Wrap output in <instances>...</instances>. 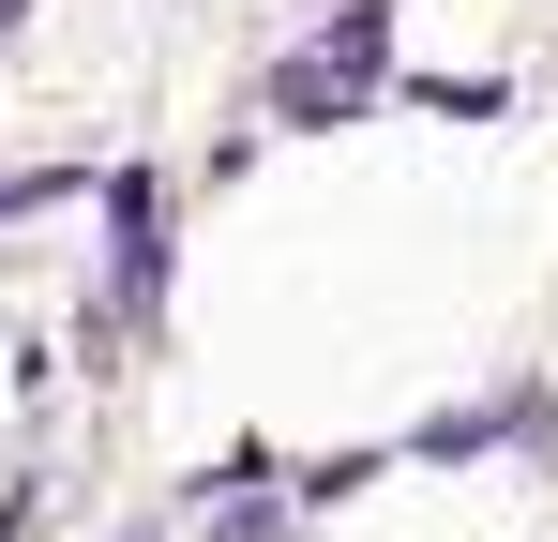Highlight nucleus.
<instances>
[{"label": "nucleus", "mask_w": 558, "mask_h": 542, "mask_svg": "<svg viewBox=\"0 0 558 542\" xmlns=\"http://www.w3.org/2000/svg\"><path fill=\"white\" fill-rule=\"evenodd\" d=\"M15 15H31V0H0V30H15Z\"/></svg>", "instance_id": "7ed1b4c3"}, {"label": "nucleus", "mask_w": 558, "mask_h": 542, "mask_svg": "<svg viewBox=\"0 0 558 542\" xmlns=\"http://www.w3.org/2000/svg\"><path fill=\"white\" fill-rule=\"evenodd\" d=\"M348 106H363V76H348V61H317V46H302V61H272V121H348Z\"/></svg>", "instance_id": "f03ea898"}, {"label": "nucleus", "mask_w": 558, "mask_h": 542, "mask_svg": "<svg viewBox=\"0 0 558 542\" xmlns=\"http://www.w3.org/2000/svg\"><path fill=\"white\" fill-rule=\"evenodd\" d=\"M167 271H182V181L151 167H106V317H167Z\"/></svg>", "instance_id": "f257e3e1"}]
</instances>
